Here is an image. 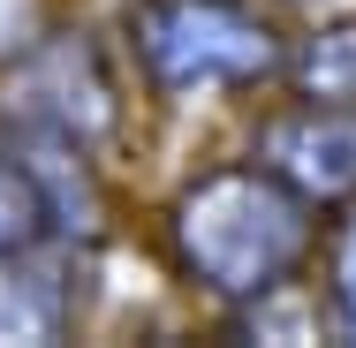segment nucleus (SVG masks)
Wrapping results in <instances>:
<instances>
[{
	"label": "nucleus",
	"instance_id": "1",
	"mask_svg": "<svg viewBox=\"0 0 356 348\" xmlns=\"http://www.w3.org/2000/svg\"><path fill=\"white\" fill-rule=\"evenodd\" d=\"M159 242H167V265L213 310H235L281 280H303V265L318 258V212L243 151V159L197 167L167 197Z\"/></svg>",
	"mask_w": 356,
	"mask_h": 348
},
{
	"label": "nucleus",
	"instance_id": "2",
	"mask_svg": "<svg viewBox=\"0 0 356 348\" xmlns=\"http://www.w3.org/2000/svg\"><path fill=\"white\" fill-rule=\"evenodd\" d=\"M122 46L152 99H220L281 76V23L258 0H129Z\"/></svg>",
	"mask_w": 356,
	"mask_h": 348
},
{
	"label": "nucleus",
	"instance_id": "3",
	"mask_svg": "<svg viewBox=\"0 0 356 348\" xmlns=\"http://www.w3.org/2000/svg\"><path fill=\"white\" fill-rule=\"evenodd\" d=\"M0 129L99 144L122 129V76L91 31H46L0 61Z\"/></svg>",
	"mask_w": 356,
	"mask_h": 348
},
{
	"label": "nucleus",
	"instance_id": "4",
	"mask_svg": "<svg viewBox=\"0 0 356 348\" xmlns=\"http://www.w3.org/2000/svg\"><path fill=\"white\" fill-rule=\"evenodd\" d=\"M250 159L281 174L311 212H349L356 205V106H311L288 99L281 114L258 122Z\"/></svg>",
	"mask_w": 356,
	"mask_h": 348
},
{
	"label": "nucleus",
	"instance_id": "5",
	"mask_svg": "<svg viewBox=\"0 0 356 348\" xmlns=\"http://www.w3.org/2000/svg\"><path fill=\"white\" fill-rule=\"evenodd\" d=\"M76 258L15 250L0 258V341H69L76 333Z\"/></svg>",
	"mask_w": 356,
	"mask_h": 348
},
{
	"label": "nucleus",
	"instance_id": "6",
	"mask_svg": "<svg viewBox=\"0 0 356 348\" xmlns=\"http://www.w3.org/2000/svg\"><path fill=\"white\" fill-rule=\"evenodd\" d=\"M273 83L311 106H356V15H326L303 38H288Z\"/></svg>",
	"mask_w": 356,
	"mask_h": 348
},
{
	"label": "nucleus",
	"instance_id": "7",
	"mask_svg": "<svg viewBox=\"0 0 356 348\" xmlns=\"http://www.w3.org/2000/svg\"><path fill=\"white\" fill-rule=\"evenodd\" d=\"M15 250H61V242H54V219H46L31 159L0 137V258H15Z\"/></svg>",
	"mask_w": 356,
	"mask_h": 348
},
{
	"label": "nucleus",
	"instance_id": "8",
	"mask_svg": "<svg viewBox=\"0 0 356 348\" xmlns=\"http://www.w3.org/2000/svg\"><path fill=\"white\" fill-rule=\"evenodd\" d=\"M318 303H326V326L341 341H356V205L326 235V288H318Z\"/></svg>",
	"mask_w": 356,
	"mask_h": 348
},
{
	"label": "nucleus",
	"instance_id": "9",
	"mask_svg": "<svg viewBox=\"0 0 356 348\" xmlns=\"http://www.w3.org/2000/svg\"><path fill=\"white\" fill-rule=\"evenodd\" d=\"M281 8H303V15H326V8H341V0H281Z\"/></svg>",
	"mask_w": 356,
	"mask_h": 348
}]
</instances>
